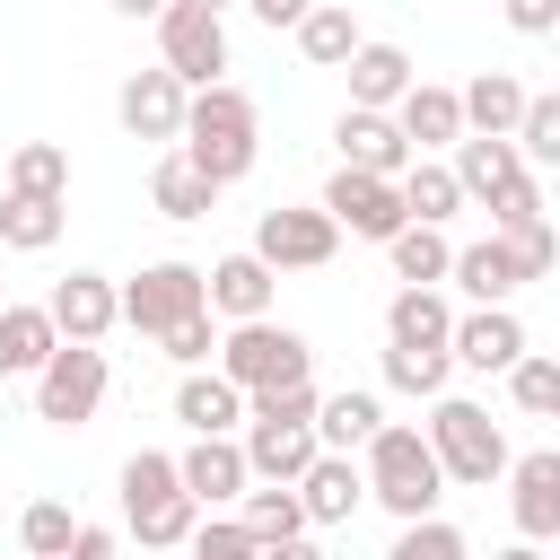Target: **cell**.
I'll use <instances>...</instances> for the list:
<instances>
[{
    "instance_id": "6da1fadb",
    "label": "cell",
    "mask_w": 560,
    "mask_h": 560,
    "mask_svg": "<svg viewBox=\"0 0 560 560\" xmlns=\"http://www.w3.org/2000/svg\"><path fill=\"white\" fill-rule=\"evenodd\" d=\"M175 158H184L192 175H210L219 192H228V184H245V175H254V158H262V114H254V96H245V88H228V79L192 88V96H184Z\"/></svg>"
},
{
    "instance_id": "7a4b0ae2",
    "label": "cell",
    "mask_w": 560,
    "mask_h": 560,
    "mask_svg": "<svg viewBox=\"0 0 560 560\" xmlns=\"http://www.w3.org/2000/svg\"><path fill=\"white\" fill-rule=\"evenodd\" d=\"M359 481H368V499L385 508V516H438V499H446V472H438V455H429V438L420 429H402V420H385L368 446H359Z\"/></svg>"
},
{
    "instance_id": "3957f363",
    "label": "cell",
    "mask_w": 560,
    "mask_h": 560,
    "mask_svg": "<svg viewBox=\"0 0 560 560\" xmlns=\"http://www.w3.org/2000/svg\"><path fill=\"white\" fill-rule=\"evenodd\" d=\"M210 368L254 402V394H280V385H315V341L262 315V324H228V341H219Z\"/></svg>"
},
{
    "instance_id": "277c9868",
    "label": "cell",
    "mask_w": 560,
    "mask_h": 560,
    "mask_svg": "<svg viewBox=\"0 0 560 560\" xmlns=\"http://www.w3.org/2000/svg\"><path fill=\"white\" fill-rule=\"evenodd\" d=\"M429 455H438V472L446 481H464V490H490L499 472H508V429L490 420V402H464V394H438L429 402Z\"/></svg>"
},
{
    "instance_id": "5b68a950",
    "label": "cell",
    "mask_w": 560,
    "mask_h": 560,
    "mask_svg": "<svg viewBox=\"0 0 560 560\" xmlns=\"http://www.w3.org/2000/svg\"><path fill=\"white\" fill-rule=\"evenodd\" d=\"M105 385H114V368H105L96 341H52V359L35 368V420H52V429H88L96 402H105Z\"/></svg>"
},
{
    "instance_id": "8992f818",
    "label": "cell",
    "mask_w": 560,
    "mask_h": 560,
    "mask_svg": "<svg viewBox=\"0 0 560 560\" xmlns=\"http://www.w3.org/2000/svg\"><path fill=\"white\" fill-rule=\"evenodd\" d=\"M149 26H158V70H166L175 88H210V79L228 70V18H210V9H192V0H166Z\"/></svg>"
},
{
    "instance_id": "52a82bcc",
    "label": "cell",
    "mask_w": 560,
    "mask_h": 560,
    "mask_svg": "<svg viewBox=\"0 0 560 560\" xmlns=\"http://www.w3.org/2000/svg\"><path fill=\"white\" fill-rule=\"evenodd\" d=\"M114 306H122V324L131 332H166V324H184V315H210L201 306V262H149V271H131L122 289H114Z\"/></svg>"
},
{
    "instance_id": "ba28073f",
    "label": "cell",
    "mask_w": 560,
    "mask_h": 560,
    "mask_svg": "<svg viewBox=\"0 0 560 560\" xmlns=\"http://www.w3.org/2000/svg\"><path fill=\"white\" fill-rule=\"evenodd\" d=\"M245 254H254L271 280H280V271H324V262L341 254V228H332L324 210H262Z\"/></svg>"
},
{
    "instance_id": "9c48e42d",
    "label": "cell",
    "mask_w": 560,
    "mask_h": 560,
    "mask_svg": "<svg viewBox=\"0 0 560 560\" xmlns=\"http://www.w3.org/2000/svg\"><path fill=\"white\" fill-rule=\"evenodd\" d=\"M341 236H368V245H385L394 228H411L402 219V192H394V175H350V166H332V184H324V201H315Z\"/></svg>"
},
{
    "instance_id": "30bf717a",
    "label": "cell",
    "mask_w": 560,
    "mask_h": 560,
    "mask_svg": "<svg viewBox=\"0 0 560 560\" xmlns=\"http://www.w3.org/2000/svg\"><path fill=\"white\" fill-rule=\"evenodd\" d=\"M508 516H516V542H551L560 534V455L534 446V455H508Z\"/></svg>"
},
{
    "instance_id": "8fae6325",
    "label": "cell",
    "mask_w": 560,
    "mask_h": 560,
    "mask_svg": "<svg viewBox=\"0 0 560 560\" xmlns=\"http://www.w3.org/2000/svg\"><path fill=\"white\" fill-rule=\"evenodd\" d=\"M525 350H534V341H525L516 306H472V315H455V332H446V359H455V368H481V376H508Z\"/></svg>"
},
{
    "instance_id": "7c38bea8",
    "label": "cell",
    "mask_w": 560,
    "mask_h": 560,
    "mask_svg": "<svg viewBox=\"0 0 560 560\" xmlns=\"http://www.w3.org/2000/svg\"><path fill=\"white\" fill-rule=\"evenodd\" d=\"M175 481H184V499L192 508H236L245 490H254V472H245V455H236V438H192L184 455H175Z\"/></svg>"
},
{
    "instance_id": "4fadbf2b",
    "label": "cell",
    "mask_w": 560,
    "mask_h": 560,
    "mask_svg": "<svg viewBox=\"0 0 560 560\" xmlns=\"http://www.w3.org/2000/svg\"><path fill=\"white\" fill-rule=\"evenodd\" d=\"M394 131H402V149H411V158H429V149H455V140H464V105H455V88H438V79H411V88L394 96Z\"/></svg>"
},
{
    "instance_id": "5bb4252c",
    "label": "cell",
    "mask_w": 560,
    "mask_h": 560,
    "mask_svg": "<svg viewBox=\"0 0 560 560\" xmlns=\"http://www.w3.org/2000/svg\"><path fill=\"white\" fill-rule=\"evenodd\" d=\"M44 315H52V332H61V341H105V332L122 324V306H114V280H105V271H70V280H52Z\"/></svg>"
},
{
    "instance_id": "9a60e30c",
    "label": "cell",
    "mask_w": 560,
    "mask_h": 560,
    "mask_svg": "<svg viewBox=\"0 0 560 560\" xmlns=\"http://www.w3.org/2000/svg\"><path fill=\"white\" fill-rule=\"evenodd\" d=\"M236 455H245V472H254V481H298L324 446H315V429H306V420H245V429H236Z\"/></svg>"
},
{
    "instance_id": "2e32d148",
    "label": "cell",
    "mask_w": 560,
    "mask_h": 560,
    "mask_svg": "<svg viewBox=\"0 0 560 560\" xmlns=\"http://www.w3.org/2000/svg\"><path fill=\"white\" fill-rule=\"evenodd\" d=\"M271 289H280V280H271L254 254H219V262L201 271V306L228 315V324H262V315H271Z\"/></svg>"
},
{
    "instance_id": "e0dca14e",
    "label": "cell",
    "mask_w": 560,
    "mask_h": 560,
    "mask_svg": "<svg viewBox=\"0 0 560 560\" xmlns=\"http://www.w3.org/2000/svg\"><path fill=\"white\" fill-rule=\"evenodd\" d=\"M298 508H306V525H350L359 508H368V481H359V455H315L298 481Z\"/></svg>"
},
{
    "instance_id": "ac0fdd59",
    "label": "cell",
    "mask_w": 560,
    "mask_h": 560,
    "mask_svg": "<svg viewBox=\"0 0 560 560\" xmlns=\"http://www.w3.org/2000/svg\"><path fill=\"white\" fill-rule=\"evenodd\" d=\"M184 96H192V88H175L166 70H131L122 96H114V114H122L131 140H175V131H184Z\"/></svg>"
},
{
    "instance_id": "d6986e66",
    "label": "cell",
    "mask_w": 560,
    "mask_h": 560,
    "mask_svg": "<svg viewBox=\"0 0 560 560\" xmlns=\"http://www.w3.org/2000/svg\"><path fill=\"white\" fill-rule=\"evenodd\" d=\"M332 140H341V166H350V175H402V166H411V149H402V131H394V114L341 105Z\"/></svg>"
},
{
    "instance_id": "ffe728a7",
    "label": "cell",
    "mask_w": 560,
    "mask_h": 560,
    "mask_svg": "<svg viewBox=\"0 0 560 560\" xmlns=\"http://www.w3.org/2000/svg\"><path fill=\"white\" fill-rule=\"evenodd\" d=\"M525 96H534V88H525L516 70H472V79L455 88V105H464V131H472V140H508V131H516V114H525Z\"/></svg>"
},
{
    "instance_id": "44dd1931",
    "label": "cell",
    "mask_w": 560,
    "mask_h": 560,
    "mask_svg": "<svg viewBox=\"0 0 560 560\" xmlns=\"http://www.w3.org/2000/svg\"><path fill=\"white\" fill-rule=\"evenodd\" d=\"M175 420H184L192 438H236V429H245V394H236L219 368H184V385H175Z\"/></svg>"
},
{
    "instance_id": "7402d4cb",
    "label": "cell",
    "mask_w": 560,
    "mask_h": 560,
    "mask_svg": "<svg viewBox=\"0 0 560 560\" xmlns=\"http://www.w3.org/2000/svg\"><path fill=\"white\" fill-rule=\"evenodd\" d=\"M341 70H350V105H368V114H394V96L420 79V70H411V52H402V44H376V35H368Z\"/></svg>"
},
{
    "instance_id": "603a6c76",
    "label": "cell",
    "mask_w": 560,
    "mask_h": 560,
    "mask_svg": "<svg viewBox=\"0 0 560 560\" xmlns=\"http://www.w3.org/2000/svg\"><path fill=\"white\" fill-rule=\"evenodd\" d=\"M446 280H455V289H464L472 306H508V298L525 289V271H516V254H508L499 236H481V245H455Z\"/></svg>"
},
{
    "instance_id": "cb8c5ba5",
    "label": "cell",
    "mask_w": 560,
    "mask_h": 560,
    "mask_svg": "<svg viewBox=\"0 0 560 560\" xmlns=\"http://www.w3.org/2000/svg\"><path fill=\"white\" fill-rule=\"evenodd\" d=\"M455 332V306L438 289H394L385 298V350H446Z\"/></svg>"
},
{
    "instance_id": "d4e9b609",
    "label": "cell",
    "mask_w": 560,
    "mask_h": 560,
    "mask_svg": "<svg viewBox=\"0 0 560 560\" xmlns=\"http://www.w3.org/2000/svg\"><path fill=\"white\" fill-rule=\"evenodd\" d=\"M376 429H385V402H376L368 385H341V394L315 402V446H324V455H359Z\"/></svg>"
},
{
    "instance_id": "484cf974",
    "label": "cell",
    "mask_w": 560,
    "mask_h": 560,
    "mask_svg": "<svg viewBox=\"0 0 560 560\" xmlns=\"http://www.w3.org/2000/svg\"><path fill=\"white\" fill-rule=\"evenodd\" d=\"M70 228V201H44V192H0V245L9 254H52Z\"/></svg>"
},
{
    "instance_id": "4316f807",
    "label": "cell",
    "mask_w": 560,
    "mask_h": 560,
    "mask_svg": "<svg viewBox=\"0 0 560 560\" xmlns=\"http://www.w3.org/2000/svg\"><path fill=\"white\" fill-rule=\"evenodd\" d=\"M289 35H298V52H306L315 70H341V61H350V52L368 44V35H359V18H350L341 0H315V9H306V18L289 26Z\"/></svg>"
},
{
    "instance_id": "83f0119b",
    "label": "cell",
    "mask_w": 560,
    "mask_h": 560,
    "mask_svg": "<svg viewBox=\"0 0 560 560\" xmlns=\"http://www.w3.org/2000/svg\"><path fill=\"white\" fill-rule=\"evenodd\" d=\"M446 175H455V192H464V201H490V192H499V184H516L525 166H516V149H508V140H472V131H464V140H455V158H446Z\"/></svg>"
},
{
    "instance_id": "f1b7e54d",
    "label": "cell",
    "mask_w": 560,
    "mask_h": 560,
    "mask_svg": "<svg viewBox=\"0 0 560 560\" xmlns=\"http://www.w3.org/2000/svg\"><path fill=\"white\" fill-rule=\"evenodd\" d=\"M394 192H402V219H411V228H446V219L464 210V192H455V175H446L438 158H411V166L394 175Z\"/></svg>"
},
{
    "instance_id": "f546056e",
    "label": "cell",
    "mask_w": 560,
    "mask_h": 560,
    "mask_svg": "<svg viewBox=\"0 0 560 560\" xmlns=\"http://www.w3.org/2000/svg\"><path fill=\"white\" fill-rule=\"evenodd\" d=\"M236 525H245V534H254V551H262V542H289V534H315V525H306V508H298V490H289V481H254V490H245V499H236Z\"/></svg>"
},
{
    "instance_id": "4dcf8cb0",
    "label": "cell",
    "mask_w": 560,
    "mask_h": 560,
    "mask_svg": "<svg viewBox=\"0 0 560 560\" xmlns=\"http://www.w3.org/2000/svg\"><path fill=\"white\" fill-rule=\"evenodd\" d=\"M52 341H61V332H52L44 306H18V298L0 306V376H35V368L52 359Z\"/></svg>"
},
{
    "instance_id": "1f68e13d",
    "label": "cell",
    "mask_w": 560,
    "mask_h": 560,
    "mask_svg": "<svg viewBox=\"0 0 560 560\" xmlns=\"http://www.w3.org/2000/svg\"><path fill=\"white\" fill-rule=\"evenodd\" d=\"M385 254H394V280H402V289H438V280H446V262H455L446 228H394V236H385Z\"/></svg>"
},
{
    "instance_id": "d6a6232c",
    "label": "cell",
    "mask_w": 560,
    "mask_h": 560,
    "mask_svg": "<svg viewBox=\"0 0 560 560\" xmlns=\"http://www.w3.org/2000/svg\"><path fill=\"white\" fill-rule=\"evenodd\" d=\"M122 525H131L140 551H184L192 525H201V508H192L184 490H166V499H149V508H122Z\"/></svg>"
},
{
    "instance_id": "836d02e7",
    "label": "cell",
    "mask_w": 560,
    "mask_h": 560,
    "mask_svg": "<svg viewBox=\"0 0 560 560\" xmlns=\"http://www.w3.org/2000/svg\"><path fill=\"white\" fill-rule=\"evenodd\" d=\"M9 192L70 201V149H61V140H18V149H9Z\"/></svg>"
},
{
    "instance_id": "e575fe53",
    "label": "cell",
    "mask_w": 560,
    "mask_h": 560,
    "mask_svg": "<svg viewBox=\"0 0 560 560\" xmlns=\"http://www.w3.org/2000/svg\"><path fill=\"white\" fill-rule=\"evenodd\" d=\"M149 201H158L166 219H210V210H219V184H210V175H192V166L166 149V158H158V175H149Z\"/></svg>"
},
{
    "instance_id": "d590c367",
    "label": "cell",
    "mask_w": 560,
    "mask_h": 560,
    "mask_svg": "<svg viewBox=\"0 0 560 560\" xmlns=\"http://www.w3.org/2000/svg\"><path fill=\"white\" fill-rule=\"evenodd\" d=\"M508 149H516V166H525V175H534V166H560V96H525V114H516Z\"/></svg>"
},
{
    "instance_id": "8d00e7d4",
    "label": "cell",
    "mask_w": 560,
    "mask_h": 560,
    "mask_svg": "<svg viewBox=\"0 0 560 560\" xmlns=\"http://www.w3.org/2000/svg\"><path fill=\"white\" fill-rule=\"evenodd\" d=\"M508 402H516L525 420H551V411H560V359H551V350H525V359L508 368Z\"/></svg>"
},
{
    "instance_id": "74e56055",
    "label": "cell",
    "mask_w": 560,
    "mask_h": 560,
    "mask_svg": "<svg viewBox=\"0 0 560 560\" xmlns=\"http://www.w3.org/2000/svg\"><path fill=\"white\" fill-rule=\"evenodd\" d=\"M446 376H455V359H446V350H385V385H394V394L438 402V394H446Z\"/></svg>"
},
{
    "instance_id": "f35d334b",
    "label": "cell",
    "mask_w": 560,
    "mask_h": 560,
    "mask_svg": "<svg viewBox=\"0 0 560 560\" xmlns=\"http://www.w3.org/2000/svg\"><path fill=\"white\" fill-rule=\"evenodd\" d=\"M385 560H472V542H464L446 516H411V525L385 542Z\"/></svg>"
},
{
    "instance_id": "ab89813d",
    "label": "cell",
    "mask_w": 560,
    "mask_h": 560,
    "mask_svg": "<svg viewBox=\"0 0 560 560\" xmlns=\"http://www.w3.org/2000/svg\"><path fill=\"white\" fill-rule=\"evenodd\" d=\"M70 534H79V516H70L61 499H35V508L18 516V542H26V560H61V551H70Z\"/></svg>"
},
{
    "instance_id": "60d3db41",
    "label": "cell",
    "mask_w": 560,
    "mask_h": 560,
    "mask_svg": "<svg viewBox=\"0 0 560 560\" xmlns=\"http://www.w3.org/2000/svg\"><path fill=\"white\" fill-rule=\"evenodd\" d=\"M166 490H184V481H175V455L140 446V455L122 464V508H149V499H166Z\"/></svg>"
},
{
    "instance_id": "b9f144b4",
    "label": "cell",
    "mask_w": 560,
    "mask_h": 560,
    "mask_svg": "<svg viewBox=\"0 0 560 560\" xmlns=\"http://www.w3.org/2000/svg\"><path fill=\"white\" fill-rule=\"evenodd\" d=\"M499 245L516 254V271H525V280H551V262H560V236H551V219H525V228H508Z\"/></svg>"
},
{
    "instance_id": "7bdbcfd3",
    "label": "cell",
    "mask_w": 560,
    "mask_h": 560,
    "mask_svg": "<svg viewBox=\"0 0 560 560\" xmlns=\"http://www.w3.org/2000/svg\"><path fill=\"white\" fill-rule=\"evenodd\" d=\"M184 551H192V560H262V551H254V534H245L236 516H201Z\"/></svg>"
},
{
    "instance_id": "ee69618b",
    "label": "cell",
    "mask_w": 560,
    "mask_h": 560,
    "mask_svg": "<svg viewBox=\"0 0 560 560\" xmlns=\"http://www.w3.org/2000/svg\"><path fill=\"white\" fill-rule=\"evenodd\" d=\"M525 219H551L534 175H516V184H499V192H490V236H508V228H525Z\"/></svg>"
},
{
    "instance_id": "f6af8a7d",
    "label": "cell",
    "mask_w": 560,
    "mask_h": 560,
    "mask_svg": "<svg viewBox=\"0 0 560 560\" xmlns=\"http://www.w3.org/2000/svg\"><path fill=\"white\" fill-rule=\"evenodd\" d=\"M158 341H166V359H175V368H201V359H219V332H210V315H184V324H166Z\"/></svg>"
},
{
    "instance_id": "bcb514c9",
    "label": "cell",
    "mask_w": 560,
    "mask_h": 560,
    "mask_svg": "<svg viewBox=\"0 0 560 560\" xmlns=\"http://www.w3.org/2000/svg\"><path fill=\"white\" fill-rule=\"evenodd\" d=\"M499 9H508L516 35H551V26H560V0H499Z\"/></svg>"
},
{
    "instance_id": "7dc6e473",
    "label": "cell",
    "mask_w": 560,
    "mask_h": 560,
    "mask_svg": "<svg viewBox=\"0 0 560 560\" xmlns=\"http://www.w3.org/2000/svg\"><path fill=\"white\" fill-rule=\"evenodd\" d=\"M61 560H122V534H114V525H79Z\"/></svg>"
},
{
    "instance_id": "c3c4849f",
    "label": "cell",
    "mask_w": 560,
    "mask_h": 560,
    "mask_svg": "<svg viewBox=\"0 0 560 560\" xmlns=\"http://www.w3.org/2000/svg\"><path fill=\"white\" fill-rule=\"evenodd\" d=\"M245 9H254V18H262V26H298V18H306V9H315V0H245Z\"/></svg>"
},
{
    "instance_id": "681fc988",
    "label": "cell",
    "mask_w": 560,
    "mask_h": 560,
    "mask_svg": "<svg viewBox=\"0 0 560 560\" xmlns=\"http://www.w3.org/2000/svg\"><path fill=\"white\" fill-rule=\"evenodd\" d=\"M262 560H324L315 534H289V542H262Z\"/></svg>"
},
{
    "instance_id": "f907efd6",
    "label": "cell",
    "mask_w": 560,
    "mask_h": 560,
    "mask_svg": "<svg viewBox=\"0 0 560 560\" xmlns=\"http://www.w3.org/2000/svg\"><path fill=\"white\" fill-rule=\"evenodd\" d=\"M105 9H114V18H158L166 0H105Z\"/></svg>"
},
{
    "instance_id": "816d5d0a",
    "label": "cell",
    "mask_w": 560,
    "mask_h": 560,
    "mask_svg": "<svg viewBox=\"0 0 560 560\" xmlns=\"http://www.w3.org/2000/svg\"><path fill=\"white\" fill-rule=\"evenodd\" d=\"M490 560H551L542 542H508V551H490Z\"/></svg>"
},
{
    "instance_id": "f5cc1de1",
    "label": "cell",
    "mask_w": 560,
    "mask_h": 560,
    "mask_svg": "<svg viewBox=\"0 0 560 560\" xmlns=\"http://www.w3.org/2000/svg\"><path fill=\"white\" fill-rule=\"evenodd\" d=\"M192 9H210V18H219V9H228V0H192Z\"/></svg>"
},
{
    "instance_id": "db71d44e",
    "label": "cell",
    "mask_w": 560,
    "mask_h": 560,
    "mask_svg": "<svg viewBox=\"0 0 560 560\" xmlns=\"http://www.w3.org/2000/svg\"><path fill=\"white\" fill-rule=\"evenodd\" d=\"M0 306H9V280H0Z\"/></svg>"
}]
</instances>
